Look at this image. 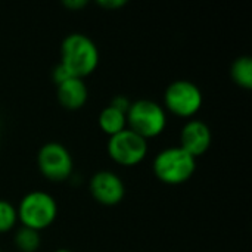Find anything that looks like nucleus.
Returning <instances> with one entry per match:
<instances>
[{"instance_id": "f257e3e1", "label": "nucleus", "mask_w": 252, "mask_h": 252, "mask_svg": "<svg viewBox=\"0 0 252 252\" xmlns=\"http://www.w3.org/2000/svg\"><path fill=\"white\" fill-rule=\"evenodd\" d=\"M61 63L72 77L90 75L99 63V49L96 43L83 32L68 34L61 44Z\"/></svg>"}, {"instance_id": "f03ea898", "label": "nucleus", "mask_w": 252, "mask_h": 252, "mask_svg": "<svg viewBox=\"0 0 252 252\" xmlns=\"http://www.w3.org/2000/svg\"><path fill=\"white\" fill-rule=\"evenodd\" d=\"M154 174L167 185H182L188 182L196 170V158L180 146L162 149L154 159Z\"/></svg>"}, {"instance_id": "7ed1b4c3", "label": "nucleus", "mask_w": 252, "mask_h": 252, "mask_svg": "<svg viewBox=\"0 0 252 252\" xmlns=\"http://www.w3.org/2000/svg\"><path fill=\"white\" fill-rule=\"evenodd\" d=\"M16 213L18 221H21L24 227L40 232L52 226L56 220L58 204L50 193L32 190L21 199Z\"/></svg>"}, {"instance_id": "20e7f679", "label": "nucleus", "mask_w": 252, "mask_h": 252, "mask_svg": "<svg viewBox=\"0 0 252 252\" xmlns=\"http://www.w3.org/2000/svg\"><path fill=\"white\" fill-rule=\"evenodd\" d=\"M126 117L128 128L146 140L159 136L167 126V114L164 106L151 99H139L131 102Z\"/></svg>"}, {"instance_id": "39448f33", "label": "nucleus", "mask_w": 252, "mask_h": 252, "mask_svg": "<svg viewBox=\"0 0 252 252\" xmlns=\"http://www.w3.org/2000/svg\"><path fill=\"white\" fill-rule=\"evenodd\" d=\"M204 97L201 89L189 80H176L170 83L164 92V106L171 114L189 118L202 106Z\"/></svg>"}, {"instance_id": "423d86ee", "label": "nucleus", "mask_w": 252, "mask_h": 252, "mask_svg": "<svg viewBox=\"0 0 252 252\" xmlns=\"http://www.w3.org/2000/svg\"><path fill=\"white\" fill-rule=\"evenodd\" d=\"M37 165L40 173L52 182L68 180L74 171L72 157L59 142H47L38 149Z\"/></svg>"}, {"instance_id": "0eeeda50", "label": "nucleus", "mask_w": 252, "mask_h": 252, "mask_svg": "<svg viewBox=\"0 0 252 252\" xmlns=\"http://www.w3.org/2000/svg\"><path fill=\"white\" fill-rule=\"evenodd\" d=\"M108 154L120 165L133 167L142 162L148 154V140L130 128L114 134L108 140Z\"/></svg>"}, {"instance_id": "6e6552de", "label": "nucleus", "mask_w": 252, "mask_h": 252, "mask_svg": "<svg viewBox=\"0 0 252 252\" xmlns=\"http://www.w3.org/2000/svg\"><path fill=\"white\" fill-rule=\"evenodd\" d=\"M92 196L102 205H117L124 199L126 186L118 174L109 170H100L94 173L89 182Z\"/></svg>"}, {"instance_id": "1a4fd4ad", "label": "nucleus", "mask_w": 252, "mask_h": 252, "mask_svg": "<svg viewBox=\"0 0 252 252\" xmlns=\"http://www.w3.org/2000/svg\"><path fill=\"white\" fill-rule=\"evenodd\" d=\"M211 140L213 134L208 124L201 120H189L180 131L179 146L193 158H198L210 149Z\"/></svg>"}, {"instance_id": "9d476101", "label": "nucleus", "mask_w": 252, "mask_h": 252, "mask_svg": "<svg viewBox=\"0 0 252 252\" xmlns=\"http://www.w3.org/2000/svg\"><path fill=\"white\" fill-rule=\"evenodd\" d=\"M89 97V89L83 78L69 77L58 84V100L61 106L69 111H75L84 106Z\"/></svg>"}, {"instance_id": "9b49d317", "label": "nucleus", "mask_w": 252, "mask_h": 252, "mask_svg": "<svg viewBox=\"0 0 252 252\" xmlns=\"http://www.w3.org/2000/svg\"><path fill=\"white\" fill-rule=\"evenodd\" d=\"M99 127L102 128L103 133H106L111 137L127 128V117L124 112L108 105L99 114Z\"/></svg>"}, {"instance_id": "f8f14e48", "label": "nucleus", "mask_w": 252, "mask_h": 252, "mask_svg": "<svg viewBox=\"0 0 252 252\" xmlns=\"http://www.w3.org/2000/svg\"><path fill=\"white\" fill-rule=\"evenodd\" d=\"M232 78L233 81L242 87V89H251L252 87V59L251 56H239L232 63Z\"/></svg>"}, {"instance_id": "ddd939ff", "label": "nucleus", "mask_w": 252, "mask_h": 252, "mask_svg": "<svg viewBox=\"0 0 252 252\" xmlns=\"http://www.w3.org/2000/svg\"><path fill=\"white\" fill-rule=\"evenodd\" d=\"M13 242L21 252H35L41 244V239L37 230L21 226L15 233Z\"/></svg>"}, {"instance_id": "4468645a", "label": "nucleus", "mask_w": 252, "mask_h": 252, "mask_svg": "<svg viewBox=\"0 0 252 252\" xmlns=\"http://www.w3.org/2000/svg\"><path fill=\"white\" fill-rule=\"evenodd\" d=\"M18 213L13 204L0 199V233H6L16 226Z\"/></svg>"}, {"instance_id": "2eb2a0df", "label": "nucleus", "mask_w": 252, "mask_h": 252, "mask_svg": "<svg viewBox=\"0 0 252 252\" xmlns=\"http://www.w3.org/2000/svg\"><path fill=\"white\" fill-rule=\"evenodd\" d=\"M69 77H72L71 74H69V71L59 62L55 68H53V72H52V78H53V81L56 83V86L58 84H61L62 81H65V80H68Z\"/></svg>"}, {"instance_id": "dca6fc26", "label": "nucleus", "mask_w": 252, "mask_h": 252, "mask_svg": "<svg viewBox=\"0 0 252 252\" xmlns=\"http://www.w3.org/2000/svg\"><path fill=\"white\" fill-rule=\"evenodd\" d=\"M130 105H131V102L128 100V97H126L123 94H118V96L112 97V100L109 103V106H112V108H115V109H118V111H121L124 114H127Z\"/></svg>"}, {"instance_id": "f3484780", "label": "nucleus", "mask_w": 252, "mask_h": 252, "mask_svg": "<svg viewBox=\"0 0 252 252\" xmlns=\"http://www.w3.org/2000/svg\"><path fill=\"white\" fill-rule=\"evenodd\" d=\"M97 4L105 7V9H118V7L126 6L127 0H99Z\"/></svg>"}, {"instance_id": "a211bd4d", "label": "nucleus", "mask_w": 252, "mask_h": 252, "mask_svg": "<svg viewBox=\"0 0 252 252\" xmlns=\"http://www.w3.org/2000/svg\"><path fill=\"white\" fill-rule=\"evenodd\" d=\"M62 4L65 7H68V9L78 10V9H83L87 4V0H65V1H62Z\"/></svg>"}, {"instance_id": "6ab92c4d", "label": "nucleus", "mask_w": 252, "mask_h": 252, "mask_svg": "<svg viewBox=\"0 0 252 252\" xmlns=\"http://www.w3.org/2000/svg\"><path fill=\"white\" fill-rule=\"evenodd\" d=\"M53 252H72V251H69V250H66V248H59V250H56V251H53Z\"/></svg>"}, {"instance_id": "aec40b11", "label": "nucleus", "mask_w": 252, "mask_h": 252, "mask_svg": "<svg viewBox=\"0 0 252 252\" xmlns=\"http://www.w3.org/2000/svg\"><path fill=\"white\" fill-rule=\"evenodd\" d=\"M0 252H1V251H0Z\"/></svg>"}]
</instances>
